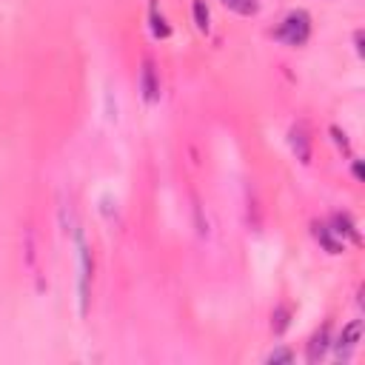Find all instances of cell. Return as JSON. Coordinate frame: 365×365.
<instances>
[{"instance_id": "obj_10", "label": "cell", "mask_w": 365, "mask_h": 365, "mask_svg": "<svg viewBox=\"0 0 365 365\" xmlns=\"http://www.w3.org/2000/svg\"><path fill=\"white\" fill-rule=\"evenodd\" d=\"M228 11L240 14V17H254L259 11V0H220Z\"/></svg>"}, {"instance_id": "obj_16", "label": "cell", "mask_w": 365, "mask_h": 365, "mask_svg": "<svg viewBox=\"0 0 365 365\" xmlns=\"http://www.w3.org/2000/svg\"><path fill=\"white\" fill-rule=\"evenodd\" d=\"M354 48H356V54H359V57H365V46H362V29H356V31H354Z\"/></svg>"}, {"instance_id": "obj_4", "label": "cell", "mask_w": 365, "mask_h": 365, "mask_svg": "<svg viewBox=\"0 0 365 365\" xmlns=\"http://www.w3.org/2000/svg\"><path fill=\"white\" fill-rule=\"evenodd\" d=\"M140 94H143V100L148 106H157L160 94H163L160 91V74H157V66H154L151 57H145L143 66H140Z\"/></svg>"}, {"instance_id": "obj_15", "label": "cell", "mask_w": 365, "mask_h": 365, "mask_svg": "<svg viewBox=\"0 0 365 365\" xmlns=\"http://www.w3.org/2000/svg\"><path fill=\"white\" fill-rule=\"evenodd\" d=\"M351 174H354V180H356V182H362V180H365V168H362V160H354V165H351Z\"/></svg>"}, {"instance_id": "obj_8", "label": "cell", "mask_w": 365, "mask_h": 365, "mask_svg": "<svg viewBox=\"0 0 365 365\" xmlns=\"http://www.w3.org/2000/svg\"><path fill=\"white\" fill-rule=\"evenodd\" d=\"M311 231H314V240H317L328 254H342V251H345V240H339L328 222H314Z\"/></svg>"}, {"instance_id": "obj_5", "label": "cell", "mask_w": 365, "mask_h": 365, "mask_svg": "<svg viewBox=\"0 0 365 365\" xmlns=\"http://www.w3.org/2000/svg\"><path fill=\"white\" fill-rule=\"evenodd\" d=\"M288 145H291L294 157H297L302 165H308V163H311V134H308L305 123L291 125V131H288Z\"/></svg>"}, {"instance_id": "obj_11", "label": "cell", "mask_w": 365, "mask_h": 365, "mask_svg": "<svg viewBox=\"0 0 365 365\" xmlns=\"http://www.w3.org/2000/svg\"><path fill=\"white\" fill-rule=\"evenodd\" d=\"M191 14H194V26L205 34V31L211 29V11H208L205 0H194V3H191Z\"/></svg>"}, {"instance_id": "obj_13", "label": "cell", "mask_w": 365, "mask_h": 365, "mask_svg": "<svg viewBox=\"0 0 365 365\" xmlns=\"http://www.w3.org/2000/svg\"><path fill=\"white\" fill-rule=\"evenodd\" d=\"M268 365H291L294 362V351L291 348H274L268 356H265Z\"/></svg>"}, {"instance_id": "obj_12", "label": "cell", "mask_w": 365, "mask_h": 365, "mask_svg": "<svg viewBox=\"0 0 365 365\" xmlns=\"http://www.w3.org/2000/svg\"><path fill=\"white\" fill-rule=\"evenodd\" d=\"M288 325H291V308H288V305L274 308V314H271V331L279 336V334H285Z\"/></svg>"}, {"instance_id": "obj_2", "label": "cell", "mask_w": 365, "mask_h": 365, "mask_svg": "<svg viewBox=\"0 0 365 365\" xmlns=\"http://www.w3.org/2000/svg\"><path fill=\"white\" fill-rule=\"evenodd\" d=\"M271 34H274V40H279L285 46H305L311 37V14L305 9H294L277 23V29Z\"/></svg>"}, {"instance_id": "obj_7", "label": "cell", "mask_w": 365, "mask_h": 365, "mask_svg": "<svg viewBox=\"0 0 365 365\" xmlns=\"http://www.w3.org/2000/svg\"><path fill=\"white\" fill-rule=\"evenodd\" d=\"M331 228H334V234L339 237V240H351V242H362V234H359V228H356V222L351 220V214H345V211H336V214H331V222H328Z\"/></svg>"}, {"instance_id": "obj_1", "label": "cell", "mask_w": 365, "mask_h": 365, "mask_svg": "<svg viewBox=\"0 0 365 365\" xmlns=\"http://www.w3.org/2000/svg\"><path fill=\"white\" fill-rule=\"evenodd\" d=\"M74 242H77V299H80V317L88 314V302H91V277H94V257L91 248L83 237V228L74 225L71 231Z\"/></svg>"}, {"instance_id": "obj_14", "label": "cell", "mask_w": 365, "mask_h": 365, "mask_svg": "<svg viewBox=\"0 0 365 365\" xmlns=\"http://www.w3.org/2000/svg\"><path fill=\"white\" fill-rule=\"evenodd\" d=\"M328 131H331V137H334V143H336V148H339V151H342V154L348 157V154H351V143H348V134H345V131H342L339 125H331Z\"/></svg>"}, {"instance_id": "obj_6", "label": "cell", "mask_w": 365, "mask_h": 365, "mask_svg": "<svg viewBox=\"0 0 365 365\" xmlns=\"http://www.w3.org/2000/svg\"><path fill=\"white\" fill-rule=\"evenodd\" d=\"M328 351H331V328L322 325V328L308 339V345H305V359H308L311 365H317V362H322V359L328 356Z\"/></svg>"}, {"instance_id": "obj_3", "label": "cell", "mask_w": 365, "mask_h": 365, "mask_svg": "<svg viewBox=\"0 0 365 365\" xmlns=\"http://www.w3.org/2000/svg\"><path fill=\"white\" fill-rule=\"evenodd\" d=\"M359 336H362V319H351V322L342 328V334L336 336V342H331L334 359H336V362H348V359L354 356V351L359 348Z\"/></svg>"}, {"instance_id": "obj_9", "label": "cell", "mask_w": 365, "mask_h": 365, "mask_svg": "<svg viewBox=\"0 0 365 365\" xmlns=\"http://www.w3.org/2000/svg\"><path fill=\"white\" fill-rule=\"evenodd\" d=\"M148 26H151V34H154L157 40H165V37L171 34V26H168L165 17L157 11V0L148 3Z\"/></svg>"}]
</instances>
